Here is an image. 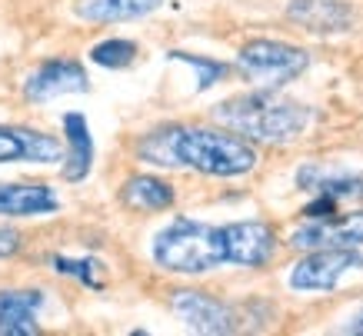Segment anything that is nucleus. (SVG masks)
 <instances>
[{
  "label": "nucleus",
  "mask_w": 363,
  "mask_h": 336,
  "mask_svg": "<svg viewBox=\"0 0 363 336\" xmlns=\"http://www.w3.org/2000/svg\"><path fill=\"white\" fill-rule=\"evenodd\" d=\"M23 247V237L17 233L13 227H4L0 223V260H11V257H17Z\"/></svg>",
  "instance_id": "obj_20"
},
{
  "label": "nucleus",
  "mask_w": 363,
  "mask_h": 336,
  "mask_svg": "<svg viewBox=\"0 0 363 336\" xmlns=\"http://www.w3.org/2000/svg\"><path fill=\"white\" fill-rule=\"evenodd\" d=\"M343 333H357V336H363V310H360L357 316H353L350 323L343 326Z\"/></svg>",
  "instance_id": "obj_21"
},
{
  "label": "nucleus",
  "mask_w": 363,
  "mask_h": 336,
  "mask_svg": "<svg viewBox=\"0 0 363 336\" xmlns=\"http://www.w3.org/2000/svg\"><path fill=\"white\" fill-rule=\"evenodd\" d=\"M290 247L297 250H317V247H363V206L353 213H340L337 220L317 223L307 220L303 227L290 233Z\"/></svg>",
  "instance_id": "obj_9"
},
{
  "label": "nucleus",
  "mask_w": 363,
  "mask_h": 336,
  "mask_svg": "<svg viewBox=\"0 0 363 336\" xmlns=\"http://www.w3.org/2000/svg\"><path fill=\"white\" fill-rule=\"evenodd\" d=\"M310 67V54L303 47L284 40H250L237 54V74L257 90H280L297 80Z\"/></svg>",
  "instance_id": "obj_4"
},
{
  "label": "nucleus",
  "mask_w": 363,
  "mask_h": 336,
  "mask_svg": "<svg viewBox=\"0 0 363 336\" xmlns=\"http://www.w3.org/2000/svg\"><path fill=\"white\" fill-rule=\"evenodd\" d=\"M90 60L97 67H107V70H123L137 60V44L133 40H121V37H111L90 50Z\"/></svg>",
  "instance_id": "obj_18"
},
{
  "label": "nucleus",
  "mask_w": 363,
  "mask_h": 336,
  "mask_svg": "<svg viewBox=\"0 0 363 336\" xmlns=\"http://www.w3.org/2000/svg\"><path fill=\"white\" fill-rule=\"evenodd\" d=\"M363 270V253L357 247H317L290 270V290L300 293H330L340 286L347 273Z\"/></svg>",
  "instance_id": "obj_6"
},
{
  "label": "nucleus",
  "mask_w": 363,
  "mask_h": 336,
  "mask_svg": "<svg viewBox=\"0 0 363 336\" xmlns=\"http://www.w3.org/2000/svg\"><path fill=\"white\" fill-rule=\"evenodd\" d=\"M64 147L57 137L30 127H0V163H60Z\"/></svg>",
  "instance_id": "obj_10"
},
{
  "label": "nucleus",
  "mask_w": 363,
  "mask_h": 336,
  "mask_svg": "<svg viewBox=\"0 0 363 336\" xmlns=\"http://www.w3.org/2000/svg\"><path fill=\"white\" fill-rule=\"evenodd\" d=\"M50 267L64 276H74L77 283L90 286V290H100L104 286V263L94 260V257H84V260H70V257H50Z\"/></svg>",
  "instance_id": "obj_17"
},
{
  "label": "nucleus",
  "mask_w": 363,
  "mask_h": 336,
  "mask_svg": "<svg viewBox=\"0 0 363 336\" xmlns=\"http://www.w3.org/2000/svg\"><path fill=\"white\" fill-rule=\"evenodd\" d=\"M90 77L80 60L70 57H54L44 60L40 67H33L27 80H23V97L30 103H47V100L67 97V94H87Z\"/></svg>",
  "instance_id": "obj_8"
},
{
  "label": "nucleus",
  "mask_w": 363,
  "mask_h": 336,
  "mask_svg": "<svg viewBox=\"0 0 363 336\" xmlns=\"http://www.w3.org/2000/svg\"><path fill=\"white\" fill-rule=\"evenodd\" d=\"M277 253V233L260 220L247 223H200L190 217L170 220L154 237V263L170 273L200 276L217 267H267Z\"/></svg>",
  "instance_id": "obj_1"
},
{
  "label": "nucleus",
  "mask_w": 363,
  "mask_h": 336,
  "mask_svg": "<svg viewBox=\"0 0 363 336\" xmlns=\"http://www.w3.org/2000/svg\"><path fill=\"white\" fill-rule=\"evenodd\" d=\"M60 210V200L44 184H0V217H44Z\"/></svg>",
  "instance_id": "obj_13"
},
{
  "label": "nucleus",
  "mask_w": 363,
  "mask_h": 336,
  "mask_svg": "<svg viewBox=\"0 0 363 336\" xmlns=\"http://www.w3.org/2000/svg\"><path fill=\"white\" fill-rule=\"evenodd\" d=\"M40 306H44L40 290H0V336L37 333Z\"/></svg>",
  "instance_id": "obj_12"
},
{
  "label": "nucleus",
  "mask_w": 363,
  "mask_h": 336,
  "mask_svg": "<svg viewBox=\"0 0 363 336\" xmlns=\"http://www.w3.org/2000/svg\"><path fill=\"white\" fill-rule=\"evenodd\" d=\"M286 17L317 37L347 33L353 27V7L347 0H290Z\"/></svg>",
  "instance_id": "obj_11"
},
{
  "label": "nucleus",
  "mask_w": 363,
  "mask_h": 336,
  "mask_svg": "<svg viewBox=\"0 0 363 336\" xmlns=\"http://www.w3.org/2000/svg\"><path fill=\"white\" fill-rule=\"evenodd\" d=\"M170 60H177V64H187L197 70V90H210L217 80H223V77L230 74V67L220 64V60H213V57H200V54H184V50H170Z\"/></svg>",
  "instance_id": "obj_19"
},
{
  "label": "nucleus",
  "mask_w": 363,
  "mask_h": 336,
  "mask_svg": "<svg viewBox=\"0 0 363 336\" xmlns=\"http://www.w3.org/2000/svg\"><path fill=\"white\" fill-rule=\"evenodd\" d=\"M121 200H123V206L140 210V213H160V210H170V206H174V186L164 184L160 177L137 174V177H130V180H123Z\"/></svg>",
  "instance_id": "obj_16"
},
{
  "label": "nucleus",
  "mask_w": 363,
  "mask_h": 336,
  "mask_svg": "<svg viewBox=\"0 0 363 336\" xmlns=\"http://www.w3.org/2000/svg\"><path fill=\"white\" fill-rule=\"evenodd\" d=\"M164 0H77L74 13L87 23H123L154 13Z\"/></svg>",
  "instance_id": "obj_15"
},
{
  "label": "nucleus",
  "mask_w": 363,
  "mask_h": 336,
  "mask_svg": "<svg viewBox=\"0 0 363 336\" xmlns=\"http://www.w3.org/2000/svg\"><path fill=\"white\" fill-rule=\"evenodd\" d=\"M174 313L187 323V330L194 333H207V336H223V333H237L240 330V316L233 306H227L223 300L210 296L200 290H177L170 296Z\"/></svg>",
  "instance_id": "obj_7"
},
{
  "label": "nucleus",
  "mask_w": 363,
  "mask_h": 336,
  "mask_svg": "<svg viewBox=\"0 0 363 336\" xmlns=\"http://www.w3.org/2000/svg\"><path fill=\"white\" fill-rule=\"evenodd\" d=\"M137 157L154 167H180L203 177H243L257 167V150L247 137L213 127L170 123L137 143Z\"/></svg>",
  "instance_id": "obj_2"
},
{
  "label": "nucleus",
  "mask_w": 363,
  "mask_h": 336,
  "mask_svg": "<svg viewBox=\"0 0 363 336\" xmlns=\"http://www.w3.org/2000/svg\"><path fill=\"white\" fill-rule=\"evenodd\" d=\"M310 107L277 97V90H257L227 97L213 107V120L227 130L257 143H294L310 127Z\"/></svg>",
  "instance_id": "obj_3"
},
{
  "label": "nucleus",
  "mask_w": 363,
  "mask_h": 336,
  "mask_svg": "<svg viewBox=\"0 0 363 336\" xmlns=\"http://www.w3.org/2000/svg\"><path fill=\"white\" fill-rule=\"evenodd\" d=\"M297 186L313 194L307 206H303V220H317V223H327V220L340 217V206H363V177L353 174H327L320 167H303L297 174Z\"/></svg>",
  "instance_id": "obj_5"
},
{
  "label": "nucleus",
  "mask_w": 363,
  "mask_h": 336,
  "mask_svg": "<svg viewBox=\"0 0 363 336\" xmlns=\"http://www.w3.org/2000/svg\"><path fill=\"white\" fill-rule=\"evenodd\" d=\"M64 140H67V153H64V180L67 184H80L90 177L94 167V137L84 113H67L64 117Z\"/></svg>",
  "instance_id": "obj_14"
}]
</instances>
